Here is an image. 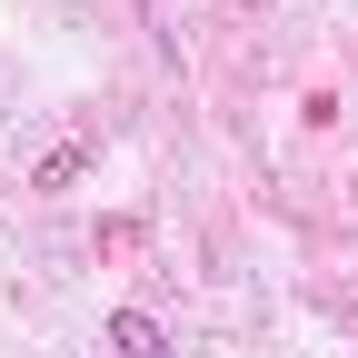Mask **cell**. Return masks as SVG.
I'll return each instance as SVG.
<instances>
[{
    "label": "cell",
    "mask_w": 358,
    "mask_h": 358,
    "mask_svg": "<svg viewBox=\"0 0 358 358\" xmlns=\"http://www.w3.org/2000/svg\"><path fill=\"white\" fill-rule=\"evenodd\" d=\"M100 348H110V358H169V338H159L150 308H120V319L100 329Z\"/></svg>",
    "instance_id": "6da1fadb"
}]
</instances>
